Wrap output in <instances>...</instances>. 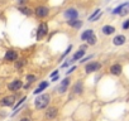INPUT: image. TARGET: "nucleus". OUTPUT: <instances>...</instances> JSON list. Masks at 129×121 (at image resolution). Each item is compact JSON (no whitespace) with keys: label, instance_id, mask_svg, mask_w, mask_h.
Here are the masks:
<instances>
[{"label":"nucleus","instance_id":"1","mask_svg":"<svg viewBox=\"0 0 129 121\" xmlns=\"http://www.w3.org/2000/svg\"><path fill=\"white\" fill-rule=\"evenodd\" d=\"M49 102H51V95L49 93H43V95H39L34 100V107L37 110H44L49 106Z\"/></svg>","mask_w":129,"mask_h":121},{"label":"nucleus","instance_id":"2","mask_svg":"<svg viewBox=\"0 0 129 121\" xmlns=\"http://www.w3.org/2000/svg\"><path fill=\"white\" fill-rule=\"evenodd\" d=\"M49 13H51V10H49V8L46 7V5H38V7H36V8L33 9V14H34L38 19H44V18H47V17L49 15Z\"/></svg>","mask_w":129,"mask_h":121},{"label":"nucleus","instance_id":"3","mask_svg":"<svg viewBox=\"0 0 129 121\" xmlns=\"http://www.w3.org/2000/svg\"><path fill=\"white\" fill-rule=\"evenodd\" d=\"M47 34H48V24H47L46 22L39 23V25H38V28H37L36 39H37V40H42Z\"/></svg>","mask_w":129,"mask_h":121},{"label":"nucleus","instance_id":"4","mask_svg":"<svg viewBox=\"0 0 129 121\" xmlns=\"http://www.w3.org/2000/svg\"><path fill=\"white\" fill-rule=\"evenodd\" d=\"M63 18L66 20H72V19H79L80 18V13L76 8L71 7V8H67L66 10L63 12Z\"/></svg>","mask_w":129,"mask_h":121},{"label":"nucleus","instance_id":"5","mask_svg":"<svg viewBox=\"0 0 129 121\" xmlns=\"http://www.w3.org/2000/svg\"><path fill=\"white\" fill-rule=\"evenodd\" d=\"M70 83H71V78L66 77V78H63L61 82H59V86L57 87V92L59 95H63V93H66L69 91V87H70Z\"/></svg>","mask_w":129,"mask_h":121},{"label":"nucleus","instance_id":"6","mask_svg":"<svg viewBox=\"0 0 129 121\" xmlns=\"http://www.w3.org/2000/svg\"><path fill=\"white\" fill-rule=\"evenodd\" d=\"M15 103V96L10 95V96H5L0 100V106L2 107H13Z\"/></svg>","mask_w":129,"mask_h":121},{"label":"nucleus","instance_id":"7","mask_svg":"<svg viewBox=\"0 0 129 121\" xmlns=\"http://www.w3.org/2000/svg\"><path fill=\"white\" fill-rule=\"evenodd\" d=\"M100 68H101V63H99V62H90V63H87L85 66V72L87 75H90V73L100 71Z\"/></svg>","mask_w":129,"mask_h":121},{"label":"nucleus","instance_id":"8","mask_svg":"<svg viewBox=\"0 0 129 121\" xmlns=\"http://www.w3.org/2000/svg\"><path fill=\"white\" fill-rule=\"evenodd\" d=\"M57 115H58V108L56 106H51V107L47 108V111L44 113V117L47 120H53V118L57 117Z\"/></svg>","mask_w":129,"mask_h":121},{"label":"nucleus","instance_id":"9","mask_svg":"<svg viewBox=\"0 0 129 121\" xmlns=\"http://www.w3.org/2000/svg\"><path fill=\"white\" fill-rule=\"evenodd\" d=\"M18 59V53L13 49H9L7 50L5 55H4V60H7V62H15V60Z\"/></svg>","mask_w":129,"mask_h":121},{"label":"nucleus","instance_id":"10","mask_svg":"<svg viewBox=\"0 0 129 121\" xmlns=\"http://www.w3.org/2000/svg\"><path fill=\"white\" fill-rule=\"evenodd\" d=\"M22 87H23V82H22L20 80H18V78L14 80V81H12V82L8 85V88H9L10 91H14V92H15V91H19Z\"/></svg>","mask_w":129,"mask_h":121},{"label":"nucleus","instance_id":"11","mask_svg":"<svg viewBox=\"0 0 129 121\" xmlns=\"http://www.w3.org/2000/svg\"><path fill=\"white\" fill-rule=\"evenodd\" d=\"M66 24L74 29H80L84 25V22L80 19H72V20H66Z\"/></svg>","mask_w":129,"mask_h":121},{"label":"nucleus","instance_id":"12","mask_svg":"<svg viewBox=\"0 0 129 121\" xmlns=\"http://www.w3.org/2000/svg\"><path fill=\"white\" fill-rule=\"evenodd\" d=\"M72 92L75 95H81L84 92V82L82 81H77L74 85V87H72Z\"/></svg>","mask_w":129,"mask_h":121},{"label":"nucleus","instance_id":"13","mask_svg":"<svg viewBox=\"0 0 129 121\" xmlns=\"http://www.w3.org/2000/svg\"><path fill=\"white\" fill-rule=\"evenodd\" d=\"M18 10H19L23 15H25V17H30V15H33V9L28 8L27 5H19V7H18Z\"/></svg>","mask_w":129,"mask_h":121},{"label":"nucleus","instance_id":"14","mask_svg":"<svg viewBox=\"0 0 129 121\" xmlns=\"http://www.w3.org/2000/svg\"><path fill=\"white\" fill-rule=\"evenodd\" d=\"M121 71H123V67L120 66V65H113L111 67H110V73L113 75V76H120L121 75Z\"/></svg>","mask_w":129,"mask_h":121},{"label":"nucleus","instance_id":"15","mask_svg":"<svg viewBox=\"0 0 129 121\" xmlns=\"http://www.w3.org/2000/svg\"><path fill=\"white\" fill-rule=\"evenodd\" d=\"M125 40H126V38H125L123 34H119V35H115V37H114L113 44H114V45H123V44L125 43Z\"/></svg>","mask_w":129,"mask_h":121},{"label":"nucleus","instance_id":"16","mask_svg":"<svg viewBox=\"0 0 129 121\" xmlns=\"http://www.w3.org/2000/svg\"><path fill=\"white\" fill-rule=\"evenodd\" d=\"M48 86H49V82H47V81H42V82L39 83V86L36 88V91H33V93H34V95H39V93H41L43 90H46Z\"/></svg>","mask_w":129,"mask_h":121},{"label":"nucleus","instance_id":"17","mask_svg":"<svg viewBox=\"0 0 129 121\" xmlns=\"http://www.w3.org/2000/svg\"><path fill=\"white\" fill-rule=\"evenodd\" d=\"M101 32H103V34H105V35H110V34H114V33H115V28H114L113 25H104V27L101 28Z\"/></svg>","mask_w":129,"mask_h":121},{"label":"nucleus","instance_id":"18","mask_svg":"<svg viewBox=\"0 0 129 121\" xmlns=\"http://www.w3.org/2000/svg\"><path fill=\"white\" fill-rule=\"evenodd\" d=\"M125 7H129V2H126V3H123V4L118 5L115 9H113L111 14H114V15H119V14H120V12H121V10L125 8Z\"/></svg>","mask_w":129,"mask_h":121},{"label":"nucleus","instance_id":"19","mask_svg":"<svg viewBox=\"0 0 129 121\" xmlns=\"http://www.w3.org/2000/svg\"><path fill=\"white\" fill-rule=\"evenodd\" d=\"M85 53H86V50L85 49H80V50H77L74 55H72V60H75V62H76V60H79V59H81L84 55H85Z\"/></svg>","mask_w":129,"mask_h":121},{"label":"nucleus","instance_id":"20","mask_svg":"<svg viewBox=\"0 0 129 121\" xmlns=\"http://www.w3.org/2000/svg\"><path fill=\"white\" fill-rule=\"evenodd\" d=\"M94 34V30L92 29H86V30H84L82 33H81V35H80V39L81 40H86L90 35H92Z\"/></svg>","mask_w":129,"mask_h":121},{"label":"nucleus","instance_id":"21","mask_svg":"<svg viewBox=\"0 0 129 121\" xmlns=\"http://www.w3.org/2000/svg\"><path fill=\"white\" fill-rule=\"evenodd\" d=\"M86 42H87V44H89V45H95V44H96V42H98V38H96V35H95V34H92V35H90V37L86 39Z\"/></svg>","mask_w":129,"mask_h":121},{"label":"nucleus","instance_id":"22","mask_svg":"<svg viewBox=\"0 0 129 121\" xmlns=\"http://www.w3.org/2000/svg\"><path fill=\"white\" fill-rule=\"evenodd\" d=\"M100 12H101V9H99V8H98V9H95V10H94V13H92V14H91L89 18H87V20H89V22H92V20H94V18H95V17H96Z\"/></svg>","mask_w":129,"mask_h":121},{"label":"nucleus","instance_id":"23","mask_svg":"<svg viewBox=\"0 0 129 121\" xmlns=\"http://www.w3.org/2000/svg\"><path fill=\"white\" fill-rule=\"evenodd\" d=\"M25 65V59H20V60H15V68H22Z\"/></svg>","mask_w":129,"mask_h":121},{"label":"nucleus","instance_id":"24","mask_svg":"<svg viewBox=\"0 0 129 121\" xmlns=\"http://www.w3.org/2000/svg\"><path fill=\"white\" fill-rule=\"evenodd\" d=\"M36 80H37V77H36L34 75H28V76H27V81H28V83H30V85H32Z\"/></svg>","mask_w":129,"mask_h":121},{"label":"nucleus","instance_id":"25","mask_svg":"<svg viewBox=\"0 0 129 121\" xmlns=\"http://www.w3.org/2000/svg\"><path fill=\"white\" fill-rule=\"evenodd\" d=\"M25 100H27V97H25V96H23V97H22V98H20V101H19V102H18V103H17V105H15V106H13V107H14V111H15V110H18V107H19V106H20V105H23V103H24V101H25Z\"/></svg>","mask_w":129,"mask_h":121},{"label":"nucleus","instance_id":"26","mask_svg":"<svg viewBox=\"0 0 129 121\" xmlns=\"http://www.w3.org/2000/svg\"><path fill=\"white\" fill-rule=\"evenodd\" d=\"M71 49H72V45L70 44V45L67 47V49H66V50H64V53L62 54V58H64V57H66V55H67V54L70 53V50H71Z\"/></svg>","mask_w":129,"mask_h":121},{"label":"nucleus","instance_id":"27","mask_svg":"<svg viewBox=\"0 0 129 121\" xmlns=\"http://www.w3.org/2000/svg\"><path fill=\"white\" fill-rule=\"evenodd\" d=\"M92 57H94L92 54H90V55H87V57H82V58L80 59V62H81V63H84V62H86V60H89V59H91Z\"/></svg>","mask_w":129,"mask_h":121},{"label":"nucleus","instance_id":"28","mask_svg":"<svg viewBox=\"0 0 129 121\" xmlns=\"http://www.w3.org/2000/svg\"><path fill=\"white\" fill-rule=\"evenodd\" d=\"M123 29H124V30H128V29H129V19H126V20L123 23Z\"/></svg>","mask_w":129,"mask_h":121},{"label":"nucleus","instance_id":"29","mask_svg":"<svg viewBox=\"0 0 129 121\" xmlns=\"http://www.w3.org/2000/svg\"><path fill=\"white\" fill-rule=\"evenodd\" d=\"M15 2L18 3V5H27L28 0H15Z\"/></svg>","mask_w":129,"mask_h":121},{"label":"nucleus","instance_id":"30","mask_svg":"<svg viewBox=\"0 0 129 121\" xmlns=\"http://www.w3.org/2000/svg\"><path fill=\"white\" fill-rule=\"evenodd\" d=\"M101 15H103V13L100 12V13H99V14H98V15H96L95 18H94V20H92V22H98V20H99V19L101 18Z\"/></svg>","mask_w":129,"mask_h":121},{"label":"nucleus","instance_id":"31","mask_svg":"<svg viewBox=\"0 0 129 121\" xmlns=\"http://www.w3.org/2000/svg\"><path fill=\"white\" fill-rule=\"evenodd\" d=\"M75 70H76V66H74V67H71V68H70V70H69V71L66 72V75L69 76V75H70V73H72V72H74Z\"/></svg>","mask_w":129,"mask_h":121},{"label":"nucleus","instance_id":"32","mask_svg":"<svg viewBox=\"0 0 129 121\" xmlns=\"http://www.w3.org/2000/svg\"><path fill=\"white\" fill-rule=\"evenodd\" d=\"M51 80H52V82H56V81H58V80H59V75H56V76H54V77H52Z\"/></svg>","mask_w":129,"mask_h":121},{"label":"nucleus","instance_id":"33","mask_svg":"<svg viewBox=\"0 0 129 121\" xmlns=\"http://www.w3.org/2000/svg\"><path fill=\"white\" fill-rule=\"evenodd\" d=\"M56 75H58V70H56V71H53V72H52V73H51V75H49V77H51V78H52V77H54V76H56Z\"/></svg>","mask_w":129,"mask_h":121},{"label":"nucleus","instance_id":"34","mask_svg":"<svg viewBox=\"0 0 129 121\" xmlns=\"http://www.w3.org/2000/svg\"><path fill=\"white\" fill-rule=\"evenodd\" d=\"M19 121H30V118H28V117H23V118H20Z\"/></svg>","mask_w":129,"mask_h":121}]
</instances>
